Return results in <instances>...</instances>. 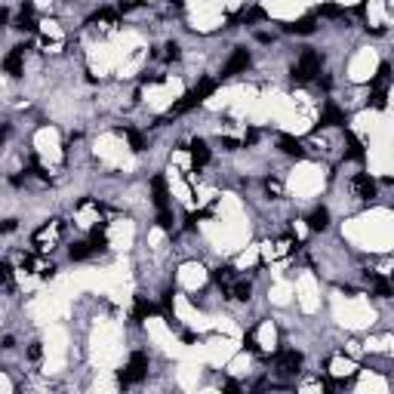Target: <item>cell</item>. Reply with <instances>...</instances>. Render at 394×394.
Masks as SVG:
<instances>
[{"label": "cell", "mask_w": 394, "mask_h": 394, "mask_svg": "<svg viewBox=\"0 0 394 394\" xmlns=\"http://www.w3.org/2000/svg\"><path fill=\"white\" fill-rule=\"evenodd\" d=\"M277 364H280L287 373H296V367L302 364V354H299V351H280V354H277Z\"/></svg>", "instance_id": "12"}, {"label": "cell", "mask_w": 394, "mask_h": 394, "mask_svg": "<svg viewBox=\"0 0 394 394\" xmlns=\"http://www.w3.org/2000/svg\"><path fill=\"white\" fill-rule=\"evenodd\" d=\"M308 225H311L314 231H324V228L330 225V213H327L324 207H317V210H314V213L308 216Z\"/></svg>", "instance_id": "13"}, {"label": "cell", "mask_w": 394, "mask_h": 394, "mask_svg": "<svg viewBox=\"0 0 394 394\" xmlns=\"http://www.w3.org/2000/svg\"><path fill=\"white\" fill-rule=\"evenodd\" d=\"M151 188H154V203H157L160 210H166V203H170L166 197H170V194H166V182H163V176H154Z\"/></svg>", "instance_id": "11"}, {"label": "cell", "mask_w": 394, "mask_h": 394, "mask_svg": "<svg viewBox=\"0 0 394 394\" xmlns=\"http://www.w3.org/2000/svg\"><path fill=\"white\" fill-rule=\"evenodd\" d=\"M213 89H216V80H210V77H203V80H200V86H197L194 92H197L200 99H207V96H210Z\"/></svg>", "instance_id": "23"}, {"label": "cell", "mask_w": 394, "mask_h": 394, "mask_svg": "<svg viewBox=\"0 0 394 394\" xmlns=\"http://www.w3.org/2000/svg\"><path fill=\"white\" fill-rule=\"evenodd\" d=\"M28 358H31V361H37V358H40V345H31V351H28Z\"/></svg>", "instance_id": "33"}, {"label": "cell", "mask_w": 394, "mask_h": 394, "mask_svg": "<svg viewBox=\"0 0 394 394\" xmlns=\"http://www.w3.org/2000/svg\"><path fill=\"white\" fill-rule=\"evenodd\" d=\"M191 163H194L197 170L210 163V148H207L203 139H194V142H191Z\"/></svg>", "instance_id": "6"}, {"label": "cell", "mask_w": 394, "mask_h": 394, "mask_svg": "<svg viewBox=\"0 0 394 394\" xmlns=\"http://www.w3.org/2000/svg\"><path fill=\"white\" fill-rule=\"evenodd\" d=\"M22 59H25V46H15L9 55H6V62H3V68H6V74H12V77H18L22 74Z\"/></svg>", "instance_id": "7"}, {"label": "cell", "mask_w": 394, "mask_h": 394, "mask_svg": "<svg viewBox=\"0 0 394 394\" xmlns=\"http://www.w3.org/2000/svg\"><path fill=\"white\" fill-rule=\"evenodd\" d=\"M345 142H348V157L351 160H364V145L358 142L354 133H345Z\"/></svg>", "instance_id": "16"}, {"label": "cell", "mask_w": 394, "mask_h": 394, "mask_svg": "<svg viewBox=\"0 0 394 394\" xmlns=\"http://www.w3.org/2000/svg\"><path fill=\"white\" fill-rule=\"evenodd\" d=\"M287 31H293V34H314V18H311V15H305V18H299V22L287 25Z\"/></svg>", "instance_id": "15"}, {"label": "cell", "mask_w": 394, "mask_h": 394, "mask_svg": "<svg viewBox=\"0 0 394 394\" xmlns=\"http://www.w3.org/2000/svg\"><path fill=\"white\" fill-rule=\"evenodd\" d=\"M145 373H148V358H145L142 351H136V354L129 358V364H126L117 376H120V382H123V385H133V382H142V379H145Z\"/></svg>", "instance_id": "1"}, {"label": "cell", "mask_w": 394, "mask_h": 394, "mask_svg": "<svg viewBox=\"0 0 394 394\" xmlns=\"http://www.w3.org/2000/svg\"><path fill=\"white\" fill-rule=\"evenodd\" d=\"M388 65H379V74H376V80H373V89H385V83H388Z\"/></svg>", "instance_id": "21"}, {"label": "cell", "mask_w": 394, "mask_h": 394, "mask_svg": "<svg viewBox=\"0 0 394 394\" xmlns=\"http://www.w3.org/2000/svg\"><path fill=\"white\" fill-rule=\"evenodd\" d=\"M166 59H179V43H166Z\"/></svg>", "instance_id": "29"}, {"label": "cell", "mask_w": 394, "mask_h": 394, "mask_svg": "<svg viewBox=\"0 0 394 394\" xmlns=\"http://www.w3.org/2000/svg\"><path fill=\"white\" fill-rule=\"evenodd\" d=\"M339 123H345V114L336 105H327L324 108V117H321V126H339Z\"/></svg>", "instance_id": "10"}, {"label": "cell", "mask_w": 394, "mask_h": 394, "mask_svg": "<svg viewBox=\"0 0 394 394\" xmlns=\"http://www.w3.org/2000/svg\"><path fill=\"white\" fill-rule=\"evenodd\" d=\"M277 145H280V151H287V154H293V157H302L305 151H302V145L293 139V136H280L277 139Z\"/></svg>", "instance_id": "14"}, {"label": "cell", "mask_w": 394, "mask_h": 394, "mask_svg": "<svg viewBox=\"0 0 394 394\" xmlns=\"http://www.w3.org/2000/svg\"><path fill=\"white\" fill-rule=\"evenodd\" d=\"M222 148H225V151H234V148H237V139H228V136H225V139H222Z\"/></svg>", "instance_id": "31"}, {"label": "cell", "mask_w": 394, "mask_h": 394, "mask_svg": "<svg viewBox=\"0 0 394 394\" xmlns=\"http://www.w3.org/2000/svg\"><path fill=\"white\" fill-rule=\"evenodd\" d=\"M250 65V55H247V49H237L231 59H228V65L222 68V77H231V74H237V71H243Z\"/></svg>", "instance_id": "4"}, {"label": "cell", "mask_w": 394, "mask_h": 394, "mask_svg": "<svg viewBox=\"0 0 394 394\" xmlns=\"http://www.w3.org/2000/svg\"><path fill=\"white\" fill-rule=\"evenodd\" d=\"M62 234V222L59 219H52L49 225H43L37 234H34V250L37 253H46V250H52V240Z\"/></svg>", "instance_id": "3"}, {"label": "cell", "mask_w": 394, "mask_h": 394, "mask_svg": "<svg viewBox=\"0 0 394 394\" xmlns=\"http://www.w3.org/2000/svg\"><path fill=\"white\" fill-rule=\"evenodd\" d=\"M321 15H342V6H336V3H327V6H321Z\"/></svg>", "instance_id": "27"}, {"label": "cell", "mask_w": 394, "mask_h": 394, "mask_svg": "<svg viewBox=\"0 0 394 394\" xmlns=\"http://www.w3.org/2000/svg\"><path fill=\"white\" fill-rule=\"evenodd\" d=\"M213 280L225 290V293H231V284H234V268L231 265H222V268H216L213 271Z\"/></svg>", "instance_id": "9"}, {"label": "cell", "mask_w": 394, "mask_h": 394, "mask_svg": "<svg viewBox=\"0 0 394 394\" xmlns=\"http://www.w3.org/2000/svg\"><path fill=\"white\" fill-rule=\"evenodd\" d=\"M373 108H385V89H373Z\"/></svg>", "instance_id": "28"}, {"label": "cell", "mask_w": 394, "mask_h": 394, "mask_svg": "<svg viewBox=\"0 0 394 394\" xmlns=\"http://www.w3.org/2000/svg\"><path fill=\"white\" fill-rule=\"evenodd\" d=\"M200 102H203V99H200L197 92H188V96H182V99H179V102L170 108V117H176V114H185L188 108H194V105H200Z\"/></svg>", "instance_id": "8"}, {"label": "cell", "mask_w": 394, "mask_h": 394, "mask_svg": "<svg viewBox=\"0 0 394 394\" xmlns=\"http://www.w3.org/2000/svg\"><path fill=\"white\" fill-rule=\"evenodd\" d=\"M18 28H28V31H34V28H37V22H34V15H31V9H22V15H18Z\"/></svg>", "instance_id": "22"}, {"label": "cell", "mask_w": 394, "mask_h": 394, "mask_svg": "<svg viewBox=\"0 0 394 394\" xmlns=\"http://www.w3.org/2000/svg\"><path fill=\"white\" fill-rule=\"evenodd\" d=\"M265 188H268L271 194H280V182H274V179H268V182H265Z\"/></svg>", "instance_id": "32"}, {"label": "cell", "mask_w": 394, "mask_h": 394, "mask_svg": "<svg viewBox=\"0 0 394 394\" xmlns=\"http://www.w3.org/2000/svg\"><path fill=\"white\" fill-rule=\"evenodd\" d=\"M148 314H154V305H151V302H145V299H136L133 321H142V317H148Z\"/></svg>", "instance_id": "20"}, {"label": "cell", "mask_w": 394, "mask_h": 394, "mask_svg": "<svg viewBox=\"0 0 394 394\" xmlns=\"http://www.w3.org/2000/svg\"><path fill=\"white\" fill-rule=\"evenodd\" d=\"M317 71H321V55H317L314 49H305V52L299 55V65L293 68V77H296L299 83H305V80H311Z\"/></svg>", "instance_id": "2"}, {"label": "cell", "mask_w": 394, "mask_h": 394, "mask_svg": "<svg viewBox=\"0 0 394 394\" xmlns=\"http://www.w3.org/2000/svg\"><path fill=\"white\" fill-rule=\"evenodd\" d=\"M333 373H336V376H351V373H354V364H351V361H345V364H342V361H339V364H336V370H333Z\"/></svg>", "instance_id": "25"}, {"label": "cell", "mask_w": 394, "mask_h": 394, "mask_svg": "<svg viewBox=\"0 0 394 394\" xmlns=\"http://www.w3.org/2000/svg\"><path fill=\"white\" fill-rule=\"evenodd\" d=\"M367 280L373 284V290H376L379 296H391V284H388V280H382L379 274H367Z\"/></svg>", "instance_id": "19"}, {"label": "cell", "mask_w": 394, "mask_h": 394, "mask_svg": "<svg viewBox=\"0 0 394 394\" xmlns=\"http://www.w3.org/2000/svg\"><path fill=\"white\" fill-rule=\"evenodd\" d=\"M250 293H253V287H250V280H234V284H231V296H234V299H240V302H247V299H250Z\"/></svg>", "instance_id": "17"}, {"label": "cell", "mask_w": 394, "mask_h": 394, "mask_svg": "<svg viewBox=\"0 0 394 394\" xmlns=\"http://www.w3.org/2000/svg\"><path fill=\"white\" fill-rule=\"evenodd\" d=\"M354 191L361 200H370V197H376V182L367 173H361V176H354Z\"/></svg>", "instance_id": "5"}, {"label": "cell", "mask_w": 394, "mask_h": 394, "mask_svg": "<svg viewBox=\"0 0 394 394\" xmlns=\"http://www.w3.org/2000/svg\"><path fill=\"white\" fill-rule=\"evenodd\" d=\"M243 345H247V351H259V345H256V336H253V333L243 339Z\"/></svg>", "instance_id": "30"}, {"label": "cell", "mask_w": 394, "mask_h": 394, "mask_svg": "<svg viewBox=\"0 0 394 394\" xmlns=\"http://www.w3.org/2000/svg\"><path fill=\"white\" fill-rule=\"evenodd\" d=\"M117 133H123V136L129 139V145H133V151H142V136H139V133H133V129H117Z\"/></svg>", "instance_id": "24"}, {"label": "cell", "mask_w": 394, "mask_h": 394, "mask_svg": "<svg viewBox=\"0 0 394 394\" xmlns=\"http://www.w3.org/2000/svg\"><path fill=\"white\" fill-rule=\"evenodd\" d=\"M92 253H96L92 243H74V247H71V259H77V262H80V259H89Z\"/></svg>", "instance_id": "18"}, {"label": "cell", "mask_w": 394, "mask_h": 394, "mask_svg": "<svg viewBox=\"0 0 394 394\" xmlns=\"http://www.w3.org/2000/svg\"><path fill=\"white\" fill-rule=\"evenodd\" d=\"M157 225H160V228H166V231L173 228V216H170V210H160V216H157Z\"/></svg>", "instance_id": "26"}]
</instances>
